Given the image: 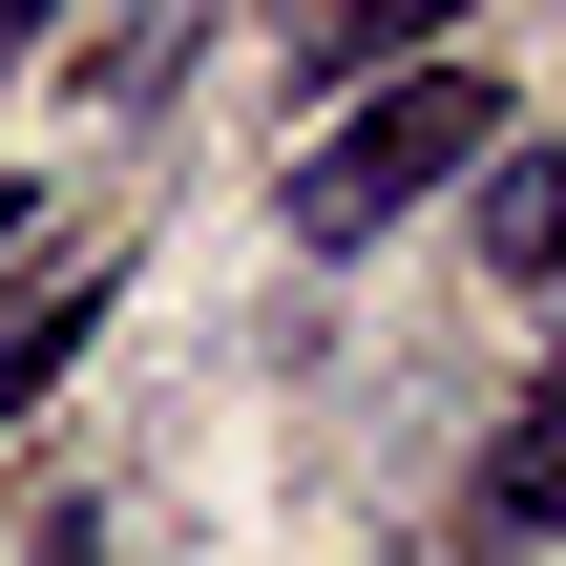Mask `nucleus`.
<instances>
[{
    "instance_id": "20e7f679",
    "label": "nucleus",
    "mask_w": 566,
    "mask_h": 566,
    "mask_svg": "<svg viewBox=\"0 0 566 566\" xmlns=\"http://www.w3.org/2000/svg\"><path fill=\"white\" fill-rule=\"evenodd\" d=\"M84 336H105V273H42V294L0 315V420H21V399H42V378L84 357Z\"/></svg>"
},
{
    "instance_id": "f257e3e1",
    "label": "nucleus",
    "mask_w": 566,
    "mask_h": 566,
    "mask_svg": "<svg viewBox=\"0 0 566 566\" xmlns=\"http://www.w3.org/2000/svg\"><path fill=\"white\" fill-rule=\"evenodd\" d=\"M483 147H504V84H483V63H399V84H357V105L294 147L273 210H294V252H378V231H399L441 168H483Z\"/></svg>"
},
{
    "instance_id": "7ed1b4c3",
    "label": "nucleus",
    "mask_w": 566,
    "mask_h": 566,
    "mask_svg": "<svg viewBox=\"0 0 566 566\" xmlns=\"http://www.w3.org/2000/svg\"><path fill=\"white\" fill-rule=\"evenodd\" d=\"M462 525H483V546H546V525H566V378H546V420L483 441V504H462Z\"/></svg>"
},
{
    "instance_id": "0eeeda50",
    "label": "nucleus",
    "mask_w": 566,
    "mask_h": 566,
    "mask_svg": "<svg viewBox=\"0 0 566 566\" xmlns=\"http://www.w3.org/2000/svg\"><path fill=\"white\" fill-rule=\"evenodd\" d=\"M0 63H21V21H0Z\"/></svg>"
},
{
    "instance_id": "f03ea898",
    "label": "nucleus",
    "mask_w": 566,
    "mask_h": 566,
    "mask_svg": "<svg viewBox=\"0 0 566 566\" xmlns=\"http://www.w3.org/2000/svg\"><path fill=\"white\" fill-rule=\"evenodd\" d=\"M483 273H566V147H483Z\"/></svg>"
},
{
    "instance_id": "39448f33",
    "label": "nucleus",
    "mask_w": 566,
    "mask_h": 566,
    "mask_svg": "<svg viewBox=\"0 0 566 566\" xmlns=\"http://www.w3.org/2000/svg\"><path fill=\"white\" fill-rule=\"evenodd\" d=\"M42 566H105V525H84V504H63V525H42Z\"/></svg>"
},
{
    "instance_id": "423d86ee",
    "label": "nucleus",
    "mask_w": 566,
    "mask_h": 566,
    "mask_svg": "<svg viewBox=\"0 0 566 566\" xmlns=\"http://www.w3.org/2000/svg\"><path fill=\"white\" fill-rule=\"evenodd\" d=\"M0 231H21V189H0Z\"/></svg>"
}]
</instances>
